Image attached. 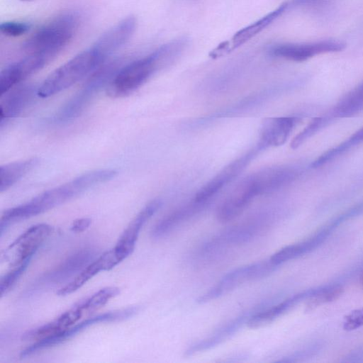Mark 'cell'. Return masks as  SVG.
Returning a JSON list of instances; mask_svg holds the SVG:
<instances>
[{
  "instance_id": "d4e9b609",
  "label": "cell",
  "mask_w": 363,
  "mask_h": 363,
  "mask_svg": "<svg viewBox=\"0 0 363 363\" xmlns=\"http://www.w3.org/2000/svg\"><path fill=\"white\" fill-rule=\"evenodd\" d=\"M362 143L363 127L354 133L345 141L320 155L311 163V167L313 168L319 167Z\"/></svg>"
},
{
  "instance_id": "30bf717a",
  "label": "cell",
  "mask_w": 363,
  "mask_h": 363,
  "mask_svg": "<svg viewBox=\"0 0 363 363\" xmlns=\"http://www.w3.org/2000/svg\"><path fill=\"white\" fill-rule=\"evenodd\" d=\"M262 149L257 147L223 167L214 177L201 187L194 197L199 203L207 204L221 189L236 178Z\"/></svg>"
},
{
  "instance_id": "836d02e7",
  "label": "cell",
  "mask_w": 363,
  "mask_h": 363,
  "mask_svg": "<svg viewBox=\"0 0 363 363\" xmlns=\"http://www.w3.org/2000/svg\"><path fill=\"white\" fill-rule=\"evenodd\" d=\"M316 0H296V4H306L315 1Z\"/></svg>"
},
{
  "instance_id": "e0dca14e",
  "label": "cell",
  "mask_w": 363,
  "mask_h": 363,
  "mask_svg": "<svg viewBox=\"0 0 363 363\" xmlns=\"http://www.w3.org/2000/svg\"><path fill=\"white\" fill-rule=\"evenodd\" d=\"M38 89L32 84H19L1 96L0 124L18 116L38 95Z\"/></svg>"
},
{
  "instance_id": "484cf974",
  "label": "cell",
  "mask_w": 363,
  "mask_h": 363,
  "mask_svg": "<svg viewBox=\"0 0 363 363\" xmlns=\"http://www.w3.org/2000/svg\"><path fill=\"white\" fill-rule=\"evenodd\" d=\"M319 240V237H314L299 243L288 245L272 255L269 259L276 265L279 266L310 251L318 244Z\"/></svg>"
},
{
  "instance_id": "603a6c76",
  "label": "cell",
  "mask_w": 363,
  "mask_h": 363,
  "mask_svg": "<svg viewBox=\"0 0 363 363\" xmlns=\"http://www.w3.org/2000/svg\"><path fill=\"white\" fill-rule=\"evenodd\" d=\"M38 159L31 157L1 165L0 167V192L8 190L38 164Z\"/></svg>"
},
{
  "instance_id": "d6986e66",
  "label": "cell",
  "mask_w": 363,
  "mask_h": 363,
  "mask_svg": "<svg viewBox=\"0 0 363 363\" xmlns=\"http://www.w3.org/2000/svg\"><path fill=\"white\" fill-rule=\"evenodd\" d=\"M121 262L113 249L105 252L86 266L69 282L57 292L59 296L70 294L82 287L101 271L110 270Z\"/></svg>"
},
{
  "instance_id": "9a60e30c",
  "label": "cell",
  "mask_w": 363,
  "mask_h": 363,
  "mask_svg": "<svg viewBox=\"0 0 363 363\" xmlns=\"http://www.w3.org/2000/svg\"><path fill=\"white\" fill-rule=\"evenodd\" d=\"M50 60L40 55H28L5 67L0 74V96L42 69Z\"/></svg>"
},
{
  "instance_id": "f1b7e54d",
  "label": "cell",
  "mask_w": 363,
  "mask_h": 363,
  "mask_svg": "<svg viewBox=\"0 0 363 363\" xmlns=\"http://www.w3.org/2000/svg\"><path fill=\"white\" fill-rule=\"evenodd\" d=\"M330 121V116L314 118L309 124L293 138L290 144L291 148L293 150L298 148L306 140L326 125Z\"/></svg>"
},
{
  "instance_id": "4316f807",
  "label": "cell",
  "mask_w": 363,
  "mask_h": 363,
  "mask_svg": "<svg viewBox=\"0 0 363 363\" xmlns=\"http://www.w3.org/2000/svg\"><path fill=\"white\" fill-rule=\"evenodd\" d=\"M119 293L120 290L117 287H105L84 301L79 302L77 304L82 310L83 315H88L102 308Z\"/></svg>"
},
{
  "instance_id": "4fadbf2b",
  "label": "cell",
  "mask_w": 363,
  "mask_h": 363,
  "mask_svg": "<svg viewBox=\"0 0 363 363\" xmlns=\"http://www.w3.org/2000/svg\"><path fill=\"white\" fill-rule=\"evenodd\" d=\"M136 26L135 16H127L101 34L91 48L106 60L107 57L129 40Z\"/></svg>"
},
{
  "instance_id": "1f68e13d",
  "label": "cell",
  "mask_w": 363,
  "mask_h": 363,
  "mask_svg": "<svg viewBox=\"0 0 363 363\" xmlns=\"http://www.w3.org/2000/svg\"><path fill=\"white\" fill-rule=\"evenodd\" d=\"M363 326V308L356 309L347 315L342 323L345 330L351 331Z\"/></svg>"
},
{
  "instance_id": "7402d4cb",
  "label": "cell",
  "mask_w": 363,
  "mask_h": 363,
  "mask_svg": "<svg viewBox=\"0 0 363 363\" xmlns=\"http://www.w3.org/2000/svg\"><path fill=\"white\" fill-rule=\"evenodd\" d=\"M311 293L305 292L298 294L269 308L256 311L248 320L247 325L250 328H257L273 322L279 316L289 311L304 298L308 297Z\"/></svg>"
},
{
  "instance_id": "e575fe53",
  "label": "cell",
  "mask_w": 363,
  "mask_h": 363,
  "mask_svg": "<svg viewBox=\"0 0 363 363\" xmlns=\"http://www.w3.org/2000/svg\"><path fill=\"white\" fill-rule=\"evenodd\" d=\"M20 1H33V0H20Z\"/></svg>"
},
{
  "instance_id": "d6a6232c",
  "label": "cell",
  "mask_w": 363,
  "mask_h": 363,
  "mask_svg": "<svg viewBox=\"0 0 363 363\" xmlns=\"http://www.w3.org/2000/svg\"><path fill=\"white\" fill-rule=\"evenodd\" d=\"M91 223L89 218H82L74 220L70 227V230L74 233H81L86 230Z\"/></svg>"
},
{
  "instance_id": "ba28073f",
  "label": "cell",
  "mask_w": 363,
  "mask_h": 363,
  "mask_svg": "<svg viewBox=\"0 0 363 363\" xmlns=\"http://www.w3.org/2000/svg\"><path fill=\"white\" fill-rule=\"evenodd\" d=\"M137 311V308L131 307L123 310L102 313L94 317L87 318L79 323L72 326L62 333L36 341L35 343L23 350L21 352L20 356L22 358L26 357L38 351L58 345L65 340L71 338L85 328L96 323L125 320L133 315Z\"/></svg>"
},
{
  "instance_id": "f546056e",
  "label": "cell",
  "mask_w": 363,
  "mask_h": 363,
  "mask_svg": "<svg viewBox=\"0 0 363 363\" xmlns=\"http://www.w3.org/2000/svg\"><path fill=\"white\" fill-rule=\"evenodd\" d=\"M29 262L30 261H26L20 265L11 267V270L1 278L0 294L1 297L12 289L16 281L27 268Z\"/></svg>"
},
{
  "instance_id": "7a4b0ae2",
  "label": "cell",
  "mask_w": 363,
  "mask_h": 363,
  "mask_svg": "<svg viewBox=\"0 0 363 363\" xmlns=\"http://www.w3.org/2000/svg\"><path fill=\"white\" fill-rule=\"evenodd\" d=\"M77 26L75 14L58 16L30 36L23 50L28 55H40L50 61L72 39Z\"/></svg>"
},
{
  "instance_id": "4dcf8cb0",
  "label": "cell",
  "mask_w": 363,
  "mask_h": 363,
  "mask_svg": "<svg viewBox=\"0 0 363 363\" xmlns=\"http://www.w3.org/2000/svg\"><path fill=\"white\" fill-rule=\"evenodd\" d=\"M30 28L26 23L18 21H5L1 23L0 30L8 36L17 37L26 33Z\"/></svg>"
},
{
  "instance_id": "2e32d148",
  "label": "cell",
  "mask_w": 363,
  "mask_h": 363,
  "mask_svg": "<svg viewBox=\"0 0 363 363\" xmlns=\"http://www.w3.org/2000/svg\"><path fill=\"white\" fill-rule=\"evenodd\" d=\"M96 257L95 250L82 248L67 257L50 272L44 274L40 279L44 284H57L66 281L78 274Z\"/></svg>"
},
{
  "instance_id": "6da1fadb",
  "label": "cell",
  "mask_w": 363,
  "mask_h": 363,
  "mask_svg": "<svg viewBox=\"0 0 363 363\" xmlns=\"http://www.w3.org/2000/svg\"><path fill=\"white\" fill-rule=\"evenodd\" d=\"M116 174L117 172L112 169L90 171L63 184L47 190L25 203L4 211L0 220L1 236L11 224L57 207L88 189L112 179Z\"/></svg>"
},
{
  "instance_id": "5b68a950",
  "label": "cell",
  "mask_w": 363,
  "mask_h": 363,
  "mask_svg": "<svg viewBox=\"0 0 363 363\" xmlns=\"http://www.w3.org/2000/svg\"><path fill=\"white\" fill-rule=\"evenodd\" d=\"M278 267L269 259L238 267L223 276L213 286L201 295L199 303L214 301L250 281L263 279Z\"/></svg>"
},
{
  "instance_id": "44dd1931",
  "label": "cell",
  "mask_w": 363,
  "mask_h": 363,
  "mask_svg": "<svg viewBox=\"0 0 363 363\" xmlns=\"http://www.w3.org/2000/svg\"><path fill=\"white\" fill-rule=\"evenodd\" d=\"M206 205L193 199L190 203L173 210L153 226L151 230L152 238L160 239L166 237L182 223L201 211Z\"/></svg>"
},
{
  "instance_id": "277c9868",
  "label": "cell",
  "mask_w": 363,
  "mask_h": 363,
  "mask_svg": "<svg viewBox=\"0 0 363 363\" xmlns=\"http://www.w3.org/2000/svg\"><path fill=\"white\" fill-rule=\"evenodd\" d=\"M271 223V218L264 214L233 226L205 242L199 250L200 255L213 257L228 248L248 243L267 230Z\"/></svg>"
},
{
  "instance_id": "5bb4252c",
  "label": "cell",
  "mask_w": 363,
  "mask_h": 363,
  "mask_svg": "<svg viewBox=\"0 0 363 363\" xmlns=\"http://www.w3.org/2000/svg\"><path fill=\"white\" fill-rule=\"evenodd\" d=\"M161 206L162 201L160 199L150 201L130 222L113 248L121 262L133 252L140 231Z\"/></svg>"
},
{
  "instance_id": "9c48e42d",
  "label": "cell",
  "mask_w": 363,
  "mask_h": 363,
  "mask_svg": "<svg viewBox=\"0 0 363 363\" xmlns=\"http://www.w3.org/2000/svg\"><path fill=\"white\" fill-rule=\"evenodd\" d=\"M345 44L335 40H323L311 43H279L269 48L270 55L287 60L302 62L315 55L339 52L342 50Z\"/></svg>"
},
{
  "instance_id": "ffe728a7",
  "label": "cell",
  "mask_w": 363,
  "mask_h": 363,
  "mask_svg": "<svg viewBox=\"0 0 363 363\" xmlns=\"http://www.w3.org/2000/svg\"><path fill=\"white\" fill-rule=\"evenodd\" d=\"M299 120L294 116L267 118L262 128L259 146L264 150L269 147L282 145Z\"/></svg>"
},
{
  "instance_id": "7c38bea8",
  "label": "cell",
  "mask_w": 363,
  "mask_h": 363,
  "mask_svg": "<svg viewBox=\"0 0 363 363\" xmlns=\"http://www.w3.org/2000/svg\"><path fill=\"white\" fill-rule=\"evenodd\" d=\"M52 230L51 225L39 223L30 227L18 236L7 248L11 252V267H13L26 262L31 257L38 247L49 237Z\"/></svg>"
},
{
  "instance_id": "8992f818",
  "label": "cell",
  "mask_w": 363,
  "mask_h": 363,
  "mask_svg": "<svg viewBox=\"0 0 363 363\" xmlns=\"http://www.w3.org/2000/svg\"><path fill=\"white\" fill-rule=\"evenodd\" d=\"M159 68L153 52L134 60L118 71L106 92L111 98L126 96L141 86Z\"/></svg>"
},
{
  "instance_id": "ac0fdd59",
  "label": "cell",
  "mask_w": 363,
  "mask_h": 363,
  "mask_svg": "<svg viewBox=\"0 0 363 363\" xmlns=\"http://www.w3.org/2000/svg\"><path fill=\"white\" fill-rule=\"evenodd\" d=\"M252 315L251 313L240 315L220 327L209 336L193 343L185 350V357H191L200 352L209 350L228 340L233 336L244 324L247 325Z\"/></svg>"
},
{
  "instance_id": "cb8c5ba5",
  "label": "cell",
  "mask_w": 363,
  "mask_h": 363,
  "mask_svg": "<svg viewBox=\"0 0 363 363\" xmlns=\"http://www.w3.org/2000/svg\"><path fill=\"white\" fill-rule=\"evenodd\" d=\"M363 111V81L347 92L333 110V116H353Z\"/></svg>"
},
{
  "instance_id": "3957f363",
  "label": "cell",
  "mask_w": 363,
  "mask_h": 363,
  "mask_svg": "<svg viewBox=\"0 0 363 363\" xmlns=\"http://www.w3.org/2000/svg\"><path fill=\"white\" fill-rule=\"evenodd\" d=\"M104 61L91 48L77 54L47 77L38 86V96L48 98L69 88L94 72Z\"/></svg>"
},
{
  "instance_id": "83f0119b",
  "label": "cell",
  "mask_w": 363,
  "mask_h": 363,
  "mask_svg": "<svg viewBox=\"0 0 363 363\" xmlns=\"http://www.w3.org/2000/svg\"><path fill=\"white\" fill-rule=\"evenodd\" d=\"M342 291V287L339 285L313 291L308 296L307 311H311L322 304L336 300L341 296Z\"/></svg>"
},
{
  "instance_id": "8fae6325",
  "label": "cell",
  "mask_w": 363,
  "mask_h": 363,
  "mask_svg": "<svg viewBox=\"0 0 363 363\" xmlns=\"http://www.w3.org/2000/svg\"><path fill=\"white\" fill-rule=\"evenodd\" d=\"M288 7L289 4L284 2L276 9L239 30L230 40L222 42L212 50L209 53V56L211 58L216 59L233 52L265 29L281 16Z\"/></svg>"
},
{
  "instance_id": "52a82bcc",
  "label": "cell",
  "mask_w": 363,
  "mask_h": 363,
  "mask_svg": "<svg viewBox=\"0 0 363 363\" xmlns=\"http://www.w3.org/2000/svg\"><path fill=\"white\" fill-rule=\"evenodd\" d=\"M264 194L257 173L242 179L218 206V220L226 223L238 217L255 197Z\"/></svg>"
}]
</instances>
